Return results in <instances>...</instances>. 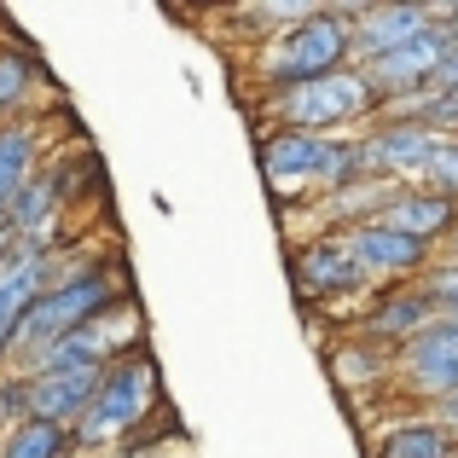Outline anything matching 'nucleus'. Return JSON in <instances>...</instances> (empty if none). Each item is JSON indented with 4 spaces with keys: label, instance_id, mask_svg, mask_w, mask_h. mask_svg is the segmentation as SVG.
<instances>
[{
    "label": "nucleus",
    "instance_id": "8",
    "mask_svg": "<svg viewBox=\"0 0 458 458\" xmlns=\"http://www.w3.org/2000/svg\"><path fill=\"white\" fill-rule=\"evenodd\" d=\"M424 6H366L354 23H348V53H360V64L406 47L412 35H424Z\"/></svg>",
    "mask_w": 458,
    "mask_h": 458
},
{
    "label": "nucleus",
    "instance_id": "16",
    "mask_svg": "<svg viewBox=\"0 0 458 458\" xmlns=\"http://www.w3.org/2000/svg\"><path fill=\"white\" fill-rule=\"evenodd\" d=\"M35 134L30 128H0V215H6V203L18 198V186L30 180V168H35Z\"/></svg>",
    "mask_w": 458,
    "mask_h": 458
},
{
    "label": "nucleus",
    "instance_id": "13",
    "mask_svg": "<svg viewBox=\"0 0 458 458\" xmlns=\"http://www.w3.org/2000/svg\"><path fill=\"white\" fill-rule=\"evenodd\" d=\"M47 291V261L41 256H18L6 273H0V354L18 336V319L30 313V302Z\"/></svg>",
    "mask_w": 458,
    "mask_h": 458
},
{
    "label": "nucleus",
    "instance_id": "12",
    "mask_svg": "<svg viewBox=\"0 0 458 458\" xmlns=\"http://www.w3.org/2000/svg\"><path fill=\"white\" fill-rule=\"evenodd\" d=\"M296 284H302V296H336V291H354L366 279L354 273L343 238H319V244H308L296 256Z\"/></svg>",
    "mask_w": 458,
    "mask_h": 458
},
{
    "label": "nucleus",
    "instance_id": "20",
    "mask_svg": "<svg viewBox=\"0 0 458 458\" xmlns=\"http://www.w3.org/2000/svg\"><path fill=\"white\" fill-rule=\"evenodd\" d=\"M30 76H35L30 53H18V47H0V111L23 99V88H30Z\"/></svg>",
    "mask_w": 458,
    "mask_h": 458
},
{
    "label": "nucleus",
    "instance_id": "3",
    "mask_svg": "<svg viewBox=\"0 0 458 458\" xmlns=\"http://www.w3.org/2000/svg\"><path fill=\"white\" fill-rule=\"evenodd\" d=\"M371 105H377V93H371L366 70H331L319 81H296V88L273 93V111H279L284 134H319V140H325V128L366 116Z\"/></svg>",
    "mask_w": 458,
    "mask_h": 458
},
{
    "label": "nucleus",
    "instance_id": "17",
    "mask_svg": "<svg viewBox=\"0 0 458 458\" xmlns=\"http://www.w3.org/2000/svg\"><path fill=\"white\" fill-rule=\"evenodd\" d=\"M64 453H70V429L35 424V418H23V424L0 441V458H64Z\"/></svg>",
    "mask_w": 458,
    "mask_h": 458
},
{
    "label": "nucleus",
    "instance_id": "10",
    "mask_svg": "<svg viewBox=\"0 0 458 458\" xmlns=\"http://www.w3.org/2000/svg\"><path fill=\"white\" fill-rule=\"evenodd\" d=\"M343 250H348V261H354V273H360V279H371V273L394 279V273L424 267V250H429V244H412V238L383 233L377 221H366L360 233H348V238H343Z\"/></svg>",
    "mask_w": 458,
    "mask_h": 458
},
{
    "label": "nucleus",
    "instance_id": "14",
    "mask_svg": "<svg viewBox=\"0 0 458 458\" xmlns=\"http://www.w3.org/2000/svg\"><path fill=\"white\" fill-rule=\"evenodd\" d=\"M429 319H441V313L429 308L418 291H394V296H383V302H377V313L366 319V331H371V336H394V343H406V336H418Z\"/></svg>",
    "mask_w": 458,
    "mask_h": 458
},
{
    "label": "nucleus",
    "instance_id": "5",
    "mask_svg": "<svg viewBox=\"0 0 458 458\" xmlns=\"http://www.w3.org/2000/svg\"><path fill=\"white\" fill-rule=\"evenodd\" d=\"M146 406H151V360H128V366L99 371V389H93L88 412H81V441L128 429Z\"/></svg>",
    "mask_w": 458,
    "mask_h": 458
},
{
    "label": "nucleus",
    "instance_id": "2",
    "mask_svg": "<svg viewBox=\"0 0 458 458\" xmlns=\"http://www.w3.org/2000/svg\"><path fill=\"white\" fill-rule=\"evenodd\" d=\"M343 58H348V23L336 18L331 6H319L313 18L279 30V41H267L261 76H267L273 88H296V81H319V76H331V70H343Z\"/></svg>",
    "mask_w": 458,
    "mask_h": 458
},
{
    "label": "nucleus",
    "instance_id": "23",
    "mask_svg": "<svg viewBox=\"0 0 458 458\" xmlns=\"http://www.w3.org/2000/svg\"><path fill=\"white\" fill-rule=\"evenodd\" d=\"M319 6H302V0H291V6H238V23H302V18H313Z\"/></svg>",
    "mask_w": 458,
    "mask_h": 458
},
{
    "label": "nucleus",
    "instance_id": "19",
    "mask_svg": "<svg viewBox=\"0 0 458 458\" xmlns=\"http://www.w3.org/2000/svg\"><path fill=\"white\" fill-rule=\"evenodd\" d=\"M331 371H336V383H371L377 371H389V354H377L371 343H343L336 348V360H331Z\"/></svg>",
    "mask_w": 458,
    "mask_h": 458
},
{
    "label": "nucleus",
    "instance_id": "7",
    "mask_svg": "<svg viewBox=\"0 0 458 458\" xmlns=\"http://www.w3.org/2000/svg\"><path fill=\"white\" fill-rule=\"evenodd\" d=\"M436 146H441V140L424 134L418 123H389V128H377L371 140H360V146H354V180H383V174L424 168Z\"/></svg>",
    "mask_w": 458,
    "mask_h": 458
},
{
    "label": "nucleus",
    "instance_id": "15",
    "mask_svg": "<svg viewBox=\"0 0 458 458\" xmlns=\"http://www.w3.org/2000/svg\"><path fill=\"white\" fill-rule=\"evenodd\" d=\"M53 198H58V186H53V180H23V186H18V198L6 203V221H0V226L12 233V244H18V238H30L35 226H47V221H53Z\"/></svg>",
    "mask_w": 458,
    "mask_h": 458
},
{
    "label": "nucleus",
    "instance_id": "4",
    "mask_svg": "<svg viewBox=\"0 0 458 458\" xmlns=\"http://www.w3.org/2000/svg\"><path fill=\"white\" fill-rule=\"evenodd\" d=\"M261 168L273 186H348L354 180V146L319 134H273L261 146Z\"/></svg>",
    "mask_w": 458,
    "mask_h": 458
},
{
    "label": "nucleus",
    "instance_id": "9",
    "mask_svg": "<svg viewBox=\"0 0 458 458\" xmlns=\"http://www.w3.org/2000/svg\"><path fill=\"white\" fill-rule=\"evenodd\" d=\"M99 389V371H53V377H23V406H30L35 424H58L64 418H81Z\"/></svg>",
    "mask_w": 458,
    "mask_h": 458
},
{
    "label": "nucleus",
    "instance_id": "18",
    "mask_svg": "<svg viewBox=\"0 0 458 458\" xmlns=\"http://www.w3.org/2000/svg\"><path fill=\"white\" fill-rule=\"evenodd\" d=\"M453 441L441 436L436 424H406V429H394L389 441H383V453L377 458H447Z\"/></svg>",
    "mask_w": 458,
    "mask_h": 458
},
{
    "label": "nucleus",
    "instance_id": "24",
    "mask_svg": "<svg viewBox=\"0 0 458 458\" xmlns=\"http://www.w3.org/2000/svg\"><path fill=\"white\" fill-rule=\"evenodd\" d=\"M436 429H441V436H458V389L453 394H441V406H436Z\"/></svg>",
    "mask_w": 458,
    "mask_h": 458
},
{
    "label": "nucleus",
    "instance_id": "11",
    "mask_svg": "<svg viewBox=\"0 0 458 458\" xmlns=\"http://www.w3.org/2000/svg\"><path fill=\"white\" fill-rule=\"evenodd\" d=\"M377 226L412 238V244H429V238H441L453 226V198H441V191H394L377 209Z\"/></svg>",
    "mask_w": 458,
    "mask_h": 458
},
{
    "label": "nucleus",
    "instance_id": "1",
    "mask_svg": "<svg viewBox=\"0 0 458 458\" xmlns=\"http://www.w3.org/2000/svg\"><path fill=\"white\" fill-rule=\"evenodd\" d=\"M99 313H111V279H105L99 267L76 273V279L64 284H47L41 296L30 302V313L18 319V336H12V348L18 354H41V348H53L58 336L81 331V325H93Z\"/></svg>",
    "mask_w": 458,
    "mask_h": 458
},
{
    "label": "nucleus",
    "instance_id": "22",
    "mask_svg": "<svg viewBox=\"0 0 458 458\" xmlns=\"http://www.w3.org/2000/svg\"><path fill=\"white\" fill-rule=\"evenodd\" d=\"M418 296H424V302L436 308V313H441V308L453 313V308H458V267H436L424 284H418Z\"/></svg>",
    "mask_w": 458,
    "mask_h": 458
},
{
    "label": "nucleus",
    "instance_id": "26",
    "mask_svg": "<svg viewBox=\"0 0 458 458\" xmlns=\"http://www.w3.org/2000/svg\"><path fill=\"white\" fill-rule=\"evenodd\" d=\"M447 325H453V331H458V308H453V313H447Z\"/></svg>",
    "mask_w": 458,
    "mask_h": 458
},
{
    "label": "nucleus",
    "instance_id": "6",
    "mask_svg": "<svg viewBox=\"0 0 458 458\" xmlns=\"http://www.w3.org/2000/svg\"><path fill=\"white\" fill-rule=\"evenodd\" d=\"M401 377L418 394H436V401L458 389V331L447 319H429L418 336L401 343Z\"/></svg>",
    "mask_w": 458,
    "mask_h": 458
},
{
    "label": "nucleus",
    "instance_id": "25",
    "mask_svg": "<svg viewBox=\"0 0 458 458\" xmlns=\"http://www.w3.org/2000/svg\"><path fill=\"white\" fill-rule=\"evenodd\" d=\"M6 267H12V233L0 226V273H6Z\"/></svg>",
    "mask_w": 458,
    "mask_h": 458
},
{
    "label": "nucleus",
    "instance_id": "21",
    "mask_svg": "<svg viewBox=\"0 0 458 458\" xmlns=\"http://www.w3.org/2000/svg\"><path fill=\"white\" fill-rule=\"evenodd\" d=\"M424 174H429V186H424V191L458 198V146H436V151H429V163H424Z\"/></svg>",
    "mask_w": 458,
    "mask_h": 458
}]
</instances>
